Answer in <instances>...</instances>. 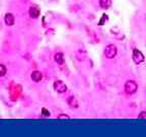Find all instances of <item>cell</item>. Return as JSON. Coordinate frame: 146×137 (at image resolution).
Segmentation results:
<instances>
[{
	"mask_svg": "<svg viewBox=\"0 0 146 137\" xmlns=\"http://www.w3.org/2000/svg\"><path fill=\"white\" fill-rule=\"evenodd\" d=\"M4 23L6 25H12L14 23V16L12 13H6L4 16Z\"/></svg>",
	"mask_w": 146,
	"mask_h": 137,
	"instance_id": "6",
	"label": "cell"
},
{
	"mask_svg": "<svg viewBox=\"0 0 146 137\" xmlns=\"http://www.w3.org/2000/svg\"><path fill=\"white\" fill-rule=\"evenodd\" d=\"M55 61L57 62L58 64H63L64 63V55L62 53H57L55 54Z\"/></svg>",
	"mask_w": 146,
	"mask_h": 137,
	"instance_id": "10",
	"label": "cell"
},
{
	"mask_svg": "<svg viewBox=\"0 0 146 137\" xmlns=\"http://www.w3.org/2000/svg\"><path fill=\"white\" fill-rule=\"evenodd\" d=\"M6 74V67L3 64H0V76H4Z\"/></svg>",
	"mask_w": 146,
	"mask_h": 137,
	"instance_id": "11",
	"label": "cell"
},
{
	"mask_svg": "<svg viewBox=\"0 0 146 137\" xmlns=\"http://www.w3.org/2000/svg\"><path fill=\"white\" fill-rule=\"evenodd\" d=\"M124 88H125L126 94H135L137 91V89H138V85H137V83L134 80H128L125 83V87H124Z\"/></svg>",
	"mask_w": 146,
	"mask_h": 137,
	"instance_id": "1",
	"label": "cell"
},
{
	"mask_svg": "<svg viewBox=\"0 0 146 137\" xmlns=\"http://www.w3.org/2000/svg\"><path fill=\"white\" fill-rule=\"evenodd\" d=\"M31 78H32L35 82H39V81H41L42 78H43V74H42V73L40 72V71H38V70L33 71L32 75H31Z\"/></svg>",
	"mask_w": 146,
	"mask_h": 137,
	"instance_id": "7",
	"label": "cell"
},
{
	"mask_svg": "<svg viewBox=\"0 0 146 137\" xmlns=\"http://www.w3.org/2000/svg\"><path fill=\"white\" fill-rule=\"evenodd\" d=\"M54 89L57 92H59V94H64V92H66L67 91V85L64 83L62 80H56V81L54 82Z\"/></svg>",
	"mask_w": 146,
	"mask_h": 137,
	"instance_id": "3",
	"label": "cell"
},
{
	"mask_svg": "<svg viewBox=\"0 0 146 137\" xmlns=\"http://www.w3.org/2000/svg\"><path fill=\"white\" fill-rule=\"evenodd\" d=\"M67 103H68V105L70 106V107L75 108V109L78 108V102L74 96H69V98H67Z\"/></svg>",
	"mask_w": 146,
	"mask_h": 137,
	"instance_id": "8",
	"label": "cell"
},
{
	"mask_svg": "<svg viewBox=\"0 0 146 137\" xmlns=\"http://www.w3.org/2000/svg\"><path fill=\"white\" fill-rule=\"evenodd\" d=\"M58 119H59V120H62V119H67V120H68L69 119V116H67V115H61V116H59L58 117Z\"/></svg>",
	"mask_w": 146,
	"mask_h": 137,
	"instance_id": "14",
	"label": "cell"
},
{
	"mask_svg": "<svg viewBox=\"0 0 146 137\" xmlns=\"http://www.w3.org/2000/svg\"><path fill=\"white\" fill-rule=\"evenodd\" d=\"M133 60L136 64H140L144 61V55L140 52L139 50H137V49H134L133 50Z\"/></svg>",
	"mask_w": 146,
	"mask_h": 137,
	"instance_id": "4",
	"label": "cell"
},
{
	"mask_svg": "<svg viewBox=\"0 0 146 137\" xmlns=\"http://www.w3.org/2000/svg\"><path fill=\"white\" fill-rule=\"evenodd\" d=\"M138 118L139 119H146V112H141L139 116H138Z\"/></svg>",
	"mask_w": 146,
	"mask_h": 137,
	"instance_id": "13",
	"label": "cell"
},
{
	"mask_svg": "<svg viewBox=\"0 0 146 137\" xmlns=\"http://www.w3.org/2000/svg\"><path fill=\"white\" fill-rule=\"evenodd\" d=\"M117 52H118V50H117V47L115 45H109L105 49V55L108 59H113L114 57H116Z\"/></svg>",
	"mask_w": 146,
	"mask_h": 137,
	"instance_id": "2",
	"label": "cell"
},
{
	"mask_svg": "<svg viewBox=\"0 0 146 137\" xmlns=\"http://www.w3.org/2000/svg\"><path fill=\"white\" fill-rule=\"evenodd\" d=\"M42 115H43L44 117H50V112H49L46 108H43V109H42Z\"/></svg>",
	"mask_w": 146,
	"mask_h": 137,
	"instance_id": "12",
	"label": "cell"
},
{
	"mask_svg": "<svg viewBox=\"0 0 146 137\" xmlns=\"http://www.w3.org/2000/svg\"><path fill=\"white\" fill-rule=\"evenodd\" d=\"M112 4L111 0H100V6L104 9H108Z\"/></svg>",
	"mask_w": 146,
	"mask_h": 137,
	"instance_id": "9",
	"label": "cell"
},
{
	"mask_svg": "<svg viewBox=\"0 0 146 137\" xmlns=\"http://www.w3.org/2000/svg\"><path fill=\"white\" fill-rule=\"evenodd\" d=\"M29 13H30V16L32 18H38L40 16V9L36 6H32L30 8Z\"/></svg>",
	"mask_w": 146,
	"mask_h": 137,
	"instance_id": "5",
	"label": "cell"
}]
</instances>
